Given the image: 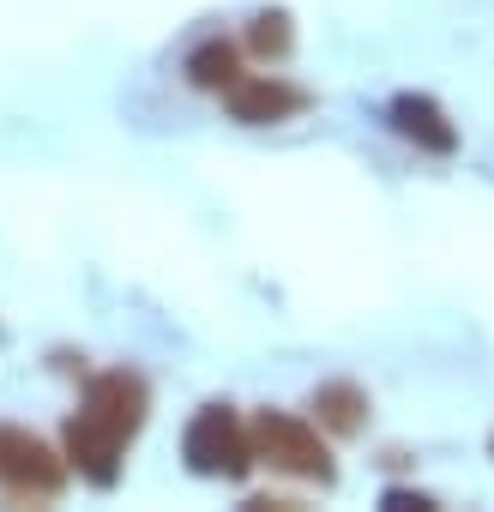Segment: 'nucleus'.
Listing matches in <instances>:
<instances>
[{
	"mask_svg": "<svg viewBox=\"0 0 494 512\" xmlns=\"http://www.w3.org/2000/svg\"><path fill=\"white\" fill-rule=\"evenodd\" d=\"M145 416V386L133 374H103L79 410V422H67V446H73V464L91 476V482H115V452L121 440L139 428Z\"/></svg>",
	"mask_w": 494,
	"mask_h": 512,
	"instance_id": "f257e3e1",
	"label": "nucleus"
},
{
	"mask_svg": "<svg viewBox=\"0 0 494 512\" xmlns=\"http://www.w3.org/2000/svg\"><path fill=\"white\" fill-rule=\"evenodd\" d=\"M187 464L199 476H247L254 452H247V440H241V428H235V416L223 404H211V410L193 416V428H187Z\"/></svg>",
	"mask_w": 494,
	"mask_h": 512,
	"instance_id": "f03ea898",
	"label": "nucleus"
},
{
	"mask_svg": "<svg viewBox=\"0 0 494 512\" xmlns=\"http://www.w3.org/2000/svg\"><path fill=\"white\" fill-rule=\"evenodd\" d=\"M260 446H266V458H272L278 470L308 476V482H332V458H326V446H320L296 416L266 410V416H260Z\"/></svg>",
	"mask_w": 494,
	"mask_h": 512,
	"instance_id": "7ed1b4c3",
	"label": "nucleus"
},
{
	"mask_svg": "<svg viewBox=\"0 0 494 512\" xmlns=\"http://www.w3.org/2000/svg\"><path fill=\"white\" fill-rule=\"evenodd\" d=\"M0 482L7 488H37V494H55L61 488V464L49 458V446L43 440H31V434H19V428H0Z\"/></svg>",
	"mask_w": 494,
	"mask_h": 512,
	"instance_id": "20e7f679",
	"label": "nucleus"
},
{
	"mask_svg": "<svg viewBox=\"0 0 494 512\" xmlns=\"http://www.w3.org/2000/svg\"><path fill=\"white\" fill-rule=\"evenodd\" d=\"M308 97L296 91V85H278V79H254V85H229V109L241 115V121H284V115H296Z\"/></svg>",
	"mask_w": 494,
	"mask_h": 512,
	"instance_id": "39448f33",
	"label": "nucleus"
},
{
	"mask_svg": "<svg viewBox=\"0 0 494 512\" xmlns=\"http://www.w3.org/2000/svg\"><path fill=\"white\" fill-rule=\"evenodd\" d=\"M392 115H398V127H404L410 139H422L428 151H452V127L440 121V109H434V103H422V97H398V109H392Z\"/></svg>",
	"mask_w": 494,
	"mask_h": 512,
	"instance_id": "423d86ee",
	"label": "nucleus"
},
{
	"mask_svg": "<svg viewBox=\"0 0 494 512\" xmlns=\"http://www.w3.org/2000/svg\"><path fill=\"white\" fill-rule=\"evenodd\" d=\"M193 85H235V49L229 43H205L193 61H187Z\"/></svg>",
	"mask_w": 494,
	"mask_h": 512,
	"instance_id": "0eeeda50",
	"label": "nucleus"
},
{
	"mask_svg": "<svg viewBox=\"0 0 494 512\" xmlns=\"http://www.w3.org/2000/svg\"><path fill=\"white\" fill-rule=\"evenodd\" d=\"M320 416H326L338 434H356V428H362V392H356V386H326V392H320Z\"/></svg>",
	"mask_w": 494,
	"mask_h": 512,
	"instance_id": "6e6552de",
	"label": "nucleus"
},
{
	"mask_svg": "<svg viewBox=\"0 0 494 512\" xmlns=\"http://www.w3.org/2000/svg\"><path fill=\"white\" fill-rule=\"evenodd\" d=\"M254 43H260L266 55H284V49H290V31H284V19H260V25H254Z\"/></svg>",
	"mask_w": 494,
	"mask_h": 512,
	"instance_id": "1a4fd4ad",
	"label": "nucleus"
}]
</instances>
